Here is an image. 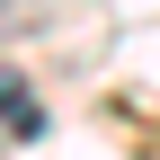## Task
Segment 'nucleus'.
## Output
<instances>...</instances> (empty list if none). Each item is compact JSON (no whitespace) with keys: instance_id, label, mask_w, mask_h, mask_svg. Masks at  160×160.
<instances>
[{"instance_id":"1","label":"nucleus","mask_w":160,"mask_h":160,"mask_svg":"<svg viewBox=\"0 0 160 160\" xmlns=\"http://www.w3.org/2000/svg\"><path fill=\"white\" fill-rule=\"evenodd\" d=\"M0 133H9V142H36V133H45V98H36L27 71H9V62H0Z\"/></svg>"},{"instance_id":"2","label":"nucleus","mask_w":160,"mask_h":160,"mask_svg":"<svg viewBox=\"0 0 160 160\" xmlns=\"http://www.w3.org/2000/svg\"><path fill=\"white\" fill-rule=\"evenodd\" d=\"M0 142H9V133H0Z\"/></svg>"}]
</instances>
